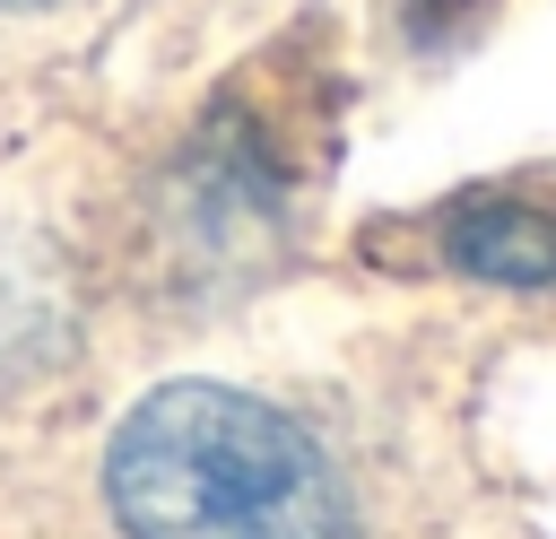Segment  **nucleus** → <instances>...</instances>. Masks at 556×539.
<instances>
[{
  "label": "nucleus",
  "instance_id": "f257e3e1",
  "mask_svg": "<svg viewBox=\"0 0 556 539\" xmlns=\"http://www.w3.org/2000/svg\"><path fill=\"white\" fill-rule=\"evenodd\" d=\"M122 539H356L339 461L235 383H156L104 443Z\"/></svg>",
  "mask_w": 556,
  "mask_h": 539
},
{
  "label": "nucleus",
  "instance_id": "f03ea898",
  "mask_svg": "<svg viewBox=\"0 0 556 539\" xmlns=\"http://www.w3.org/2000/svg\"><path fill=\"white\" fill-rule=\"evenodd\" d=\"M443 261L460 278L495 287H547L556 278V217L530 200H460L443 217Z\"/></svg>",
  "mask_w": 556,
  "mask_h": 539
},
{
  "label": "nucleus",
  "instance_id": "7ed1b4c3",
  "mask_svg": "<svg viewBox=\"0 0 556 539\" xmlns=\"http://www.w3.org/2000/svg\"><path fill=\"white\" fill-rule=\"evenodd\" d=\"M0 9H43V0H0Z\"/></svg>",
  "mask_w": 556,
  "mask_h": 539
}]
</instances>
